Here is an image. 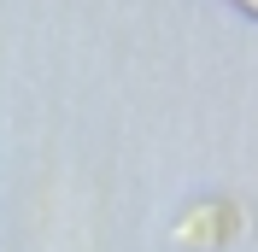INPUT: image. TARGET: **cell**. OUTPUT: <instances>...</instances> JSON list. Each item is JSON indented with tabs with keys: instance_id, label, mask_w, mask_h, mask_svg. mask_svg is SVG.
I'll use <instances>...</instances> for the list:
<instances>
[{
	"instance_id": "6da1fadb",
	"label": "cell",
	"mask_w": 258,
	"mask_h": 252,
	"mask_svg": "<svg viewBox=\"0 0 258 252\" xmlns=\"http://www.w3.org/2000/svg\"><path fill=\"white\" fill-rule=\"evenodd\" d=\"M241 6H246V12H258V0H241Z\"/></svg>"
}]
</instances>
